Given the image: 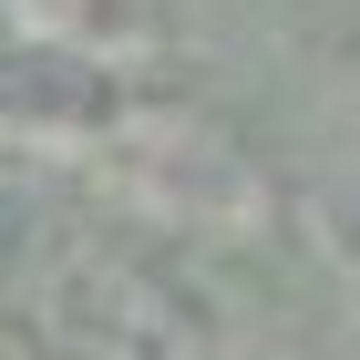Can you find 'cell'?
I'll list each match as a JSON object with an SVG mask.
<instances>
[{
  "mask_svg": "<svg viewBox=\"0 0 360 360\" xmlns=\"http://www.w3.org/2000/svg\"><path fill=\"white\" fill-rule=\"evenodd\" d=\"M31 319L52 340V360H206L195 309L124 248H72L41 268Z\"/></svg>",
  "mask_w": 360,
  "mask_h": 360,
  "instance_id": "obj_1",
  "label": "cell"
},
{
  "mask_svg": "<svg viewBox=\"0 0 360 360\" xmlns=\"http://www.w3.org/2000/svg\"><path fill=\"white\" fill-rule=\"evenodd\" d=\"M93 0H0V31H21V41H62V31H83Z\"/></svg>",
  "mask_w": 360,
  "mask_h": 360,
  "instance_id": "obj_2",
  "label": "cell"
}]
</instances>
